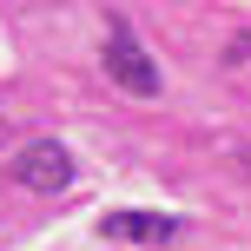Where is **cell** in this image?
<instances>
[{
	"instance_id": "cell-1",
	"label": "cell",
	"mask_w": 251,
	"mask_h": 251,
	"mask_svg": "<svg viewBox=\"0 0 251 251\" xmlns=\"http://www.w3.org/2000/svg\"><path fill=\"white\" fill-rule=\"evenodd\" d=\"M7 172H13V185L47 192V199H53V192H66V185H73V152H66L60 139H33V146H20V152H13V165H7Z\"/></svg>"
},
{
	"instance_id": "cell-2",
	"label": "cell",
	"mask_w": 251,
	"mask_h": 251,
	"mask_svg": "<svg viewBox=\"0 0 251 251\" xmlns=\"http://www.w3.org/2000/svg\"><path fill=\"white\" fill-rule=\"evenodd\" d=\"M106 73H113L126 93H139V100H152V93H159V66H152V53L132 40V26H126V20L106 26Z\"/></svg>"
},
{
	"instance_id": "cell-3",
	"label": "cell",
	"mask_w": 251,
	"mask_h": 251,
	"mask_svg": "<svg viewBox=\"0 0 251 251\" xmlns=\"http://www.w3.org/2000/svg\"><path fill=\"white\" fill-rule=\"evenodd\" d=\"M178 225H185V218H172V212H106V218H100V238L165 245V238H178Z\"/></svg>"
}]
</instances>
